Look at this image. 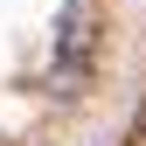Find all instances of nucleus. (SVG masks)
Instances as JSON below:
<instances>
[{
	"instance_id": "obj_1",
	"label": "nucleus",
	"mask_w": 146,
	"mask_h": 146,
	"mask_svg": "<svg viewBox=\"0 0 146 146\" xmlns=\"http://www.w3.org/2000/svg\"><path fill=\"white\" fill-rule=\"evenodd\" d=\"M90 35H98V7H90V0H70V7H63V28H56L63 84H77V77H84V63H90Z\"/></svg>"
}]
</instances>
